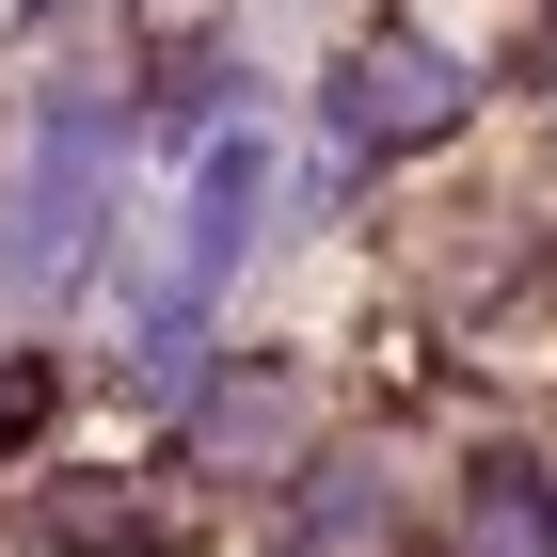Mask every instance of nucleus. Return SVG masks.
<instances>
[{"label":"nucleus","mask_w":557,"mask_h":557,"mask_svg":"<svg viewBox=\"0 0 557 557\" xmlns=\"http://www.w3.org/2000/svg\"><path fill=\"white\" fill-rule=\"evenodd\" d=\"M462 112V64H430V48H367L335 81V128H367V144H414V128H446Z\"/></svg>","instance_id":"1"}]
</instances>
